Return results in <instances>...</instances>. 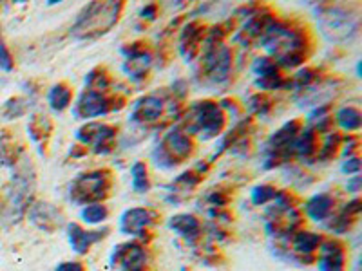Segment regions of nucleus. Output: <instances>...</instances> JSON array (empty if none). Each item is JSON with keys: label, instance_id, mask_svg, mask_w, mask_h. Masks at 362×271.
I'll return each mask as SVG.
<instances>
[{"label": "nucleus", "instance_id": "obj_21", "mask_svg": "<svg viewBox=\"0 0 362 271\" xmlns=\"http://www.w3.org/2000/svg\"><path fill=\"white\" fill-rule=\"evenodd\" d=\"M27 130H30L33 143L38 145V148L42 150V148H45L47 143H49L51 132H53V123H51V119L45 114H35V116H31Z\"/></svg>", "mask_w": 362, "mask_h": 271}, {"label": "nucleus", "instance_id": "obj_24", "mask_svg": "<svg viewBox=\"0 0 362 271\" xmlns=\"http://www.w3.org/2000/svg\"><path fill=\"white\" fill-rule=\"evenodd\" d=\"M111 215L109 207L105 202H93V204H85L80 212L82 217V222L87 224V226H98V224H104Z\"/></svg>", "mask_w": 362, "mask_h": 271}, {"label": "nucleus", "instance_id": "obj_3", "mask_svg": "<svg viewBox=\"0 0 362 271\" xmlns=\"http://www.w3.org/2000/svg\"><path fill=\"white\" fill-rule=\"evenodd\" d=\"M319 30L330 42H350L359 35V15L344 5H321L317 11Z\"/></svg>", "mask_w": 362, "mask_h": 271}, {"label": "nucleus", "instance_id": "obj_19", "mask_svg": "<svg viewBox=\"0 0 362 271\" xmlns=\"http://www.w3.org/2000/svg\"><path fill=\"white\" fill-rule=\"evenodd\" d=\"M31 222L44 232H55L62 224V213L49 202H36L30 210Z\"/></svg>", "mask_w": 362, "mask_h": 271}, {"label": "nucleus", "instance_id": "obj_26", "mask_svg": "<svg viewBox=\"0 0 362 271\" xmlns=\"http://www.w3.org/2000/svg\"><path fill=\"white\" fill-rule=\"evenodd\" d=\"M341 147H343V136L339 132H330L326 139H324V143L321 145L319 148V159H323V161H330V159L337 158V154L341 152Z\"/></svg>", "mask_w": 362, "mask_h": 271}, {"label": "nucleus", "instance_id": "obj_27", "mask_svg": "<svg viewBox=\"0 0 362 271\" xmlns=\"http://www.w3.org/2000/svg\"><path fill=\"white\" fill-rule=\"evenodd\" d=\"M85 85L91 91H107L111 85V74L105 67H95L85 76Z\"/></svg>", "mask_w": 362, "mask_h": 271}, {"label": "nucleus", "instance_id": "obj_16", "mask_svg": "<svg viewBox=\"0 0 362 271\" xmlns=\"http://www.w3.org/2000/svg\"><path fill=\"white\" fill-rule=\"evenodd\" d=\"M205 36H207V25L203 22L194 20V22L185 25L183 31H181V38H179V51L185 58L192 60L196 54H199Z\"/></svg>", "mask_w": 362, "mask_h": 271}, {"label": "nucleus", "instance_id": "obj_13", "mask_svg": "<svg viewBox=\"0 0 362 271\" xmlns=\"http://www.w3.org/2000/svg\"><path fill=\"white\" fill-rule=\"evenodd\" d=\"M288 250L292 252L295 259H303V261H315L321 244H323L324 237L321 233L308 232V230H297L290 237H286Z\"/></svg>", "mask_w": 362, "mask_h": 271}, {"label": "nucleus", "instance_id": "obj_29", "mask_svg": "<svg viewBox=\"0 0 362 271\" xmlns=\"http://www.w3.org/2000/svg\"><path fill=\"white\" fill-rule=\"evenodd\" d=\"M272 107V99L268 98L267 94H256V96H252V98L248 99V108L252 110V113L256 114H267L268 108Z\"/></svg>", "mask_w": 362, "mask_h": 271}, {"label": "nucleus", "instance_id": "obj_22", "mask_svg": "<svg viewBox=\"0 0 362 271\" xmlns=\"http://www.w3.org/2000/svg\"><path fill=\"white\" fill-rule=\"evenodd\" d=\"M73 98H75V93L71 89V85L60 82L51 87L49 94H47V104L55 113H64L73 105Z\"/></svg>", "mask_w": 362, "mask_h": 271}, {"label": "nucleus", "instance_id": "obj_11", "mask_svg": "<svg viewBox=\"0 0 362 271\" xmlns=\"http://www.w3.org/2000/svg\"><path fill=\"white\" fill-rule=\"evenodd\" d=\"M76 139L82 145H91L96 154H109L116 147V127L109 123L91 121L76 130Z\"/></svg>", "mask_w": 362, "mask_h": 271}, {"label": "nucleus", "instance_id": "obj_12", "mask_svg": "<svg viewBox=\"0 0 362 271\" xmlns=\"http://www.w3.org/2000/svg\"><path fill=\"white\" fill-rule=\"evenodd\" d=\"M346 248L337 239H324L315 262L319 271H348Z\"/></svg>", "mask_w": 362, "mask_h": 271}, {"label": "nucleus", "instance_id": "obj_23", "mask_svg": "<svg viewBox=\"0 0 362 271\" xmlns=\"http://www.w3.org/2000/svg\"><path fill=\"white\" fill-rule=\"evenodd\" d=\"M333 121H337V125L343 130H348V132H357L361 130L362 127V113L361 108L355 107V105H348V107L339 108L337 114Z\"/></svg>", "mask_w": 362, "mask_h": 271}, {"label": "nucleus", "instance_id": "obj_31", "mask_svg": "<svg viewBox=\"0 0 362 271\" xmlns=\"http://www.w3.org/2000/svg\"><path fill=\"white\" fill-rule=\"evenodd\" d=\"M13 65H15L13 64V56H11V53L4 45L2 38H0V69L5 71V73H10V71L13 69Z\"/></svg>", "mask_w": 362, "mask_h": 271}, {"label": "nucleus", "instance_id": "obj_33", "mask_svg": "<svg viewBox=\"0 0 362 271\" xmlns=\"http://www.w3.org/2000/svg\"><path fill=\"white\" fill-rule=\"evenodd\" d=\"M55 271H87L85 264L80 261H65L55 268Z\"/></svg>", "mask_w": 362, "mask_h": 271}, {"label": "nucleus", "instance_id": "obj_7", "mask_svg": "<svg viewBox=\"0 0 362 271\" xmlns=\"http://www.w3.org/2000/svg\"><path fill=\"white\" fill-rule=\"evenodd\" d=\"M125 105V98L120 94H109L107 91L85 89L73 105V114L78 119L102 118L120 110Z\"/></svg>", "mask_w": 362, "mask_h": 271}, {"label": "nucleus", "instance_id": "obj_15", "mask_svg": "<svg viewBox=\"0 0 362 271\" xmlns=\"http://www.w3.org/2000/svg\"><path fill=\"white\" fill-rule=\"evenodd\" d=\"M165 104L163 99L156 94H147L144 98H139L133 105L131 110V121L136 125H152L163 116Z\"/></svg>", "mask_w": 362, "mask_h": 271}, {"label": "nucleus", "instance_id": "obj_32", "mask_svg": "<svg viewBox=\"0 0 362 271\" xmlns=\"http://www.w3.org/2000/svg\"><path fill=\"white\" fill-rule=\"evenodd\" d=\"M344 174L348 176H359L361 172V159L357 156H352V158H346V161L343 163V167H341Z\"/></svg>", "mask_w": 362, "mask_h": 271}, {"label": "nucleus", "instance_id": "obj_25", "mask_svg": "<svg viewBox=\"0 0 362 271\" xmlns=\"http://www.w3.org/2000/svg\"><path fill=\"white\" fill-rule=\"evenodd\" d=\"M131 182H133L134 192L147 193L150 190L152 181H150L149 168H147L144 161H136L131 167Z\"/></svg>", "mask_w": 362, "mask_h": 271}, {"label": "nucleus", "instance_id": "obj_35", "mask_svg": "<svg viewBox=\"0 0 362 271\" xmlns=\"http://www.w3.org/2000/svg\"><path fill=\"white\" fill-rule=\"evenodd\" d=\"M361 176H352V179H348L346 182V188H348V192H352V193H357L359 190H361Z\"/></svg>", "mask_w": 362, "mask_h": 271}, {"label": "nucleus", "instance_id": "obj_17", "mask_svg": "<svg viewBox=\"0 0 362 271\" xmlns=\"http://www.w3.org/2000/svg\"><path fill=\"white\" fill-rule=\"evenodd\" d=\"M335 202L337 201H335V198H333L332 193H315V196H312V198L306 201V204H304V212H306L308 219L326 224V222L335 215V207H337Z\"/></svg>", "mask_w": 362, "mask_h": 271}, {"label": "nucleus", "instance_id": "obj_20", "mask_svg": "<svg viewBox=\"0 0 362 271\" xmlns=\"http://www.w3.org/2000/svg\"><path fill=\"white\" fill-rule=\"evenodd\" d=\"M319 148H321L319 134L313 128L306 127L301 128V132L293 139L292 154H295L301 159H312L319 156Z\"/></svg>", "mask_w": 362, "mask_h": 271}, {"label": "nucleus", "instance_id": "obj_8", "mask_svg": "<svg viewBox=\"0 0 362 271\" xmlns=\"http://www.w3.org/2000/svg\"><path fill=\"white\" fill-rule=\"evenodd\" d=\"M159 213L154 208H129L120 215L118 230L127 237H133L134 241L144 244L145 235L152 233V226L158 222Z\"/></svg>", "mask_w": 362, "mask_h": 271}, {"label": "nucleus", "instance_id": "obj_34", "mask_svg": "<svg viewBox=\"0 0 362 271\" xmlns=\"http://www.w3.org/2000/svg\"><path fill=\"white\" fill-rule=\"evenodd\" d=\"M156 13H158V5L156 4H149V5H145L144 10H142V19H147V20H154L156 19Z\"/></svg>", "mask_w": 362, "mask_h": 271}, {"label": "nucleus", "instance_id": "obj_28", "mask_svg": "<svg viewBox=\"0 0 362 271\" xmlns=\"http://www.w3.org/2000/svg\"><path fill=\"white\" fill-rule=\"evenodd\" d=\"M278 188L273 185H268V182H263V185H258V187L252 188V193H250V199L256 207H264L268 202H273L275 196H278Z\"/></svg>", "mask_w": 362, "mask_h": 271}, {"label": "nucleus", "instance_id": "obj_5", "mask_svg": "<svg viewBox=\"0 0 362 271\" xmlns=\"http://www.w3.org/2000/svg\"><path fill=\"white\" fill-rule=\"evenodd\" d=\"M225 125H227V114L216 102L205 99V102H196L190 107L185 118L183 130L187 134H199L203 139H212L223 132Z\"/></svg>", "mask_w": 362, "mask_h": 271}, {"label": "nucleus", "instance_id": "obj_30", "mask_svg": "<svg viewBox=\"0 0 362 271\" xmlns=\"http://www.w3.org/2000/svg\"><path fill=\"white\" fill-rule=\"evenodd\" d=\"M5 113H8L10 118H19V116H22V114L25 113L24 99H20V98L10 99V102L5 104Z\"/></svg>", "mask_w": 362, "mask_h": 271}, {"label": "nucleus", "instance_id": "obj_18", "mask_svg": "<svg viewBox=\"0 0 362 271\" xmlns=\"http://www.w3.org/2000/svg\"><path fill=\"white\" fill-rule=\"evenodd\" d=\"M169 228L187 242H196L203 235V222L192 213H178L169 221Z\"/></svg>", "mask_w": 362, "mask_h": 271}, {"label": "nucleus", "instance_id": "obj_1", "mask_svg": "<svg viewBox=\"0 0 362 271\" xmlns=\"http://www.w3.org/2000/svg\"><path fill=\"white\" fill-rule=\"evenodd\" d=\"M264 49L268 54L275 58V64L281 67H301L306 62L312 42L306 27H301L295 22L288 20H273L267 33L261 38Z\"/></svg>", "mask_w": 362, "mask_h": 271}, {"label": "nucleus", "instance_id": "obj_2", "mask_svg": "<svg viewBox=\"0 0 362 271\" xmlns=\"http://www.w3.org/2000/svg\"><path fill=\"white\" fill-rule=\"evenodd\" d=\"M124 2H91L80 11L71 35L78 40H95L107 35L118 24Z\"/></svg>", "mask_w": 362, "mask_h": 271}, {"label": "nucleus", "instance_id": "obj_10", "mask_svg": "<svg viewBox=\"0 0 362 271\" xmlns=\"http://www.w3.org/2000/svg\"><path fill=\"white\" fill-rule=\"evenodd\" d=\"M234 64V54L229 45L225 44H207L203 53L205 73L214 84H223L230 78Z\"/></svg>", "mask_w": 362, "mask_h": 271}, {"label": "nucleus", "instance_id": "obj_9", "mask_svg": "<svg viewBox=\"0 0 362 271\" xmlns=\"http://www.w3.org/2000/svg\"><path fill=\"white\" fill-rule=\"evenodd\" d=\"M111 266L118 271H150L147 248L138 241L118 244L111 253Z\"/></svg>", "mask_w": 362, "mask_h": 271}, {"label": "nucleus", "instance_id": "obj_6", "mask_svg": "<svg viewBox=\"0 0 362 271\" xmlns=\"http://www.w3.org/2000/svg\"><path fill=\"white\" fill-rule=\"evenodd\" d=\"M194 150H196V143L190 138V134L178 127L167 132L161 145L154 148L152 159L159 168L172 170V168L178 167L179 163H185L187 159L192 158Z\"/></svg>", "mask_w": 362, "mask_h": 271}, {"label": "nucleus", "instance_id": "obj_14", "mask_svg": "<svg viewBox=\"0 0 362 271\" xmlns=\"http://www.w3.org/2000/svg\"><path fill=\"white\" fill-rule=\"evenodd\" d=\"M109 235V228H100V230H87L78 222H69L67 224V241L71 244V250L76 255H85L96 242Z\"/></svg>", "mask_w": 362, "mask_h": 271}, {"label": "nucleus", "instance_id": "obj_4", "mask_svg": "<svg viewBox=\"0 0 362 271\" xmlns=\"http://www.w3.org/2000/svg\"><path fill=\"white\" fill-rule=\"evenodd\" d=\"M113 172L107 168H98L91 172L80 174L75 181L71 182L69 198L75 204H93V202H104L113 192Z\"/></svg>", "mask_w": 362, "mask_h": 271}]
</instances>
